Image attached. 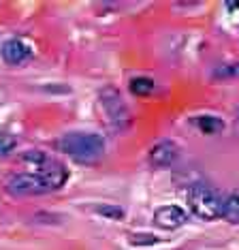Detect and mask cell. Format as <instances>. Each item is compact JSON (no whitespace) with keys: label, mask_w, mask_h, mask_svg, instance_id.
I'll use <instances>...</instances> for the list:
<instances>
[{"label":"cell","mask_w":239,"mask_h":250,"mask_svg":"<svg viewBox=\"0 0 239 250\" xmlns=\"http://www.w3.org/2000/svg\"><path fill=\"white\" fill-rule=\"evenodd\" d=\"M58 152L66 154L68 158L77 163H96L99 158L105 154V137L92 130H73V133H64L62 137L56 141Z\"/></svg>","instance_id":"cell-1"},{"label":"cell","mask_w":239,"mask_h":250,"mask_svg":"<svg viewBox=\"0 0 239 250\" xmlns=\"http://www.w3.org/2000/svg\"><path fill=\"white\" fill-rule=\"evenodd\" d=\"M186 203H188V208H190V212L201 220L220 218L222 197L218 195V190L207 184H201V182L192 184L186 192Z\"/></svg>","instance_id":"cell-2"},{"label":"cell","mask_w":239,"mask_h":250,"mask_svg":"<svg viewBox=\"0 0 239 250\" xmlns=\"http://www.w3.org/2000/svg\"><path fill=\"white\" fill-rule=\"evenodd\" d=\"M100 107L102 111H105L107 120H109V124L113 128H126L130 124V111L126 103H124V99L120 96V92L116 88H105L100 92Z\"/></svg>","instance_id":"cell-3"},{"label":"cell","mask_w":239,"mask_h":250,"mask_svg":"<svg viewBox=\"0 0 239 250\" xmlns=\"http://www.w3.org/2000/svg\"><path fill=\"white\" fill-rule=\"evenodd\" d=\"M4 188H7V192L11 197H34V195L51 192L41 175L32 173V171H21V173L11 175Z\"/></svg>","instance_id":"cell-4"},{"label":"cell","mask_w":239,"mask_h":250,"mask_svg":"<svg viewBox=\"0 0 239 250\" xmlns=\"http://www.w3.org/2000/svg\"><path fill=\"white\" fill-rule=\"evenodd\" d=\"M0 54H2V60L7 62V64H13V66H20L28 62L34 56V49L32 45L24 41V39H9V41L2 43V47H0Z\"/></svg>","instance_id":"cell-5"},{"label":"cell","mask_w":239,"mask_h":250,"mask_svg":"<svg viewBox=\"0 0 239 250\" xmlns=\"http://www.w3.org/2000/svg\"><path fill=\"white\" fill-rule=\"evenodd\" d=\"M179 158V146L171 139H162L158 144H154L147 152V161H150L152 167H171L175 161Z\"/></svg>","instance_id":"cell-6"},{"label":"cell","mask_w":239,"mask_h":250,"mask_svg":"<svg viewBox=\"0 0 239 250\" xmlns=\"http://www.w3.org/2000/svg\"><path fill=\"white\" fill-rule=\"evenodd\" d=\"M154 220L162 229H179L188 223V214L179 206H162L154 212Z\"/></svg>","instance_id":"cell-7"},{"label":"cell","mask_w":239,"mask_h":250,"mask_svg":"<svg viewBox=\"0 0 239 250\" xmlns=\"http://www.w3.org/2000/svg\"><path fill=\"white\" fill-rule=\"evenodd\" d=\"M220 216L226 218L229 223H239V190H233L222 199Z\"/></svg>","instance_id":"cell-8"},{"label":"cell","mask_w":239,"mask_h":250,"mask_svg":"<svg viewBox=\"0 0 239 250\" xmlns=\"http://www.w3.org/2000/svg\"><path fill=\"white\" fill-rule=\"evenodd\" d=\"M192 124H195V126L205 135H216V133H220V130L224 128V122H222L220 118H216V116H197L195 120H192Z\"/></svg>","instance_id":"cell-9"},{"label":"cell","mask_w":239,"mask_h":250,"mask_svg":"<svg viewBox=\"0 0 239 250\" xmlns=\"http://www.w3.org/2000/svg\"><path fill=\"white\" fill-rule=\"evenodd\" d=\"M130 92L135 96H150L154 90H156V82L152 77H145V75H139V77H133L128 83Z\"/></svg>","instance_id":"cell-10"},{"label":"cell","mask_w":239,"mask_h":250,"mask_svg":"<svg viewBox=\"0 0 239 250\" xmlns=\"http://www.w3.org/2000/svg\"><path fill=\"white\" fill-rule=\"evenodd\" d=\"M94 212L102 216V218L107 220H122L124 216H126V212H124L120 206H116V203H102V206H96Z\"/></svg>","instance_id":"cell-11"},{"label":"cell","mask_w":239,"mask_h":250,"mask_svg":"<svg viewBox=\"0 0 239 250\" xmlns=\"http://www.w3.org/2000/svg\"><path fill=\"white\" fill-rule=\"evenodd\" d=\"M214 79H222V82H229V79H239V62H231V64H220L214 69Z\"/></svg>","instance_id":"cell-12"},{"label":"cell","mask_w":239,"mask_h":250,"mask_svg":"<svg viewBox=\"0 0 239 250\" xmlns=\"http://www.w3.org/2000/svg\"><path fill=\"white\" fill-rule=\"evenodd\" d=\"M15 137L13 135H9V133H0V156H7L11 150L15 147Z\"/></svg>","instance_id":"cell-13"},{"label":"cell","mask_w":239,"mask_h":250,"mask_svg":"<svg viewBox=\"0 0 239 250\" xmlns=\"http://www.w3.org/2000/svg\"><path fill=\"white\" fill-rule=\"evenodd\" d=\"M130 242H133L135 246H152V244H158V237L150 235V233H137V235H133Z\"/></svg>","instance_id":"cell-14"}]
</instances>
